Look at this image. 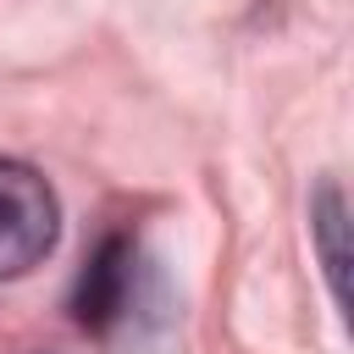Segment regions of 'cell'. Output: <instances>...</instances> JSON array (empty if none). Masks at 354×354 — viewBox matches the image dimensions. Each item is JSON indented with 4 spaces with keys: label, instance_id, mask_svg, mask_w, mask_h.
<instances>
[{
    "label": "cell",
    "instance_id": "6da1fadb",
    "mask_svg": "<svg viewBox=\"0 0 354 354\" xmlns=\"http://www.w3.org/2000/svg\"><path fill=\"white\" fill-rule=\"evenodd\" d=\"M61 238V199L50 177L17 155H0V282L28 277Z\"/></svg>",
    "mask_w": 354,
    "mask_h": 354
},
{
    "label": "cell",
    "instance_id": "7a4b0ae2",
    "mask_svg": "<svg viewBox=\"0 0 354 354\" xmlns=\"http://www.w3.org/2000/svg\"><path fill=\"white\" fill-rule=\"evenodd\" d=\"M149 293V266L138 254V243L127 232H111L100 243V254L83 266L77 277V293H72V315L77 326H94V332H116L138 315Z\"/></svg>",
    "mask_w": 354,
    "mask_h": 354
}]
</instances>
